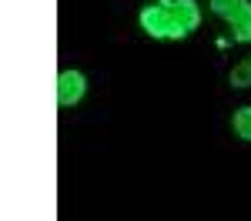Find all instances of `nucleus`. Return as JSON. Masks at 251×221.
<instances>
[{
    "mask_svg": "<svg viewBox=\"0 0 251 221\" xmlns=\"http://www.w3.org/2000/svg\"><path fill=\"white\" fill-rule=\"evenodd\" d=\"M201 3L198 0H151L141 7L137 24L151 40H188L201 30Z\"/></svg>",
    "mask_w": 251,
    "mask_h": 221,
    "instance_id": "obj_1",
    "label": "nucleus"
},
{
    "mask_svg": "<svg viewBox=\"0 0 251 221\" xmlns=\"http://www.w3.org/2000/svg\"><path fill=\"white\" fill-rule=\"evenodd\" d=\"M208 7L228 27L234 44H251V0H208Z\"/></svg>",
    "mask_w": 251,
    "mask_h": 221,
    "instance_id": "obj_2",
    "label": "nucleus"
},
{
    "mask_svg": "<svg viewBox=\"0 0 251 221\" xmlns=\"http://www.w3.org/2000/svg\"><path fill=\"white\" fill-rule=\"evenodd\" d=\"M87 74L84 71H74V67H67V71H60L57 74V107H77L80 100L87 98Z\"/></svg>",
    "mask_w": 251,
    "mask_h": 221,
    "instance_id": "obj_3",
    "label": "nucleus"
},
{
    "mask_svg": "<svg viewBox=\"0 0 251 221\" xmlns=\"http://www.w3.org/2000/svg\"><path fill=\"white\" fill-rule=\"evenodd\" d=\"M228 84H231L234 91H248V87H251V50L231 67V74H228Z\"/></svg>",
    "mask_w": 251,
    "mask_h": 221,
    "instance_id": "obj_4",
    "label": "nucleus"
},
{
    "mask_svg": "<svg viewBox=\"0 0 251 221\" xmlns=\"http://www.w3.org/2000/svg\"><path fill=\"white\" fill-rule=\"evenodd\" d=\"M231 131H234V138H241L245 144H251V104L238 107L231 114Z\"/></svg>",
    "mask_w": 251,
    "mask_h": 221,
    "instance_id": "obj_5",
    "label": "nucleus"
}]
</instances>
